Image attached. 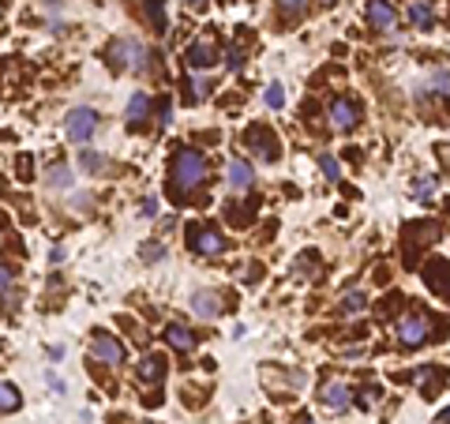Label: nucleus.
Instances as JSON below:
<instances>
[{
	"label": "nucleus",
	"mask_w": 450,
	"mask_h": 424,
	"mask_svg": "<svg viewBox=\"0 0 450 424\" xmlns=\"http://www.w3.org/2000/svg\"><path fill=\"white\" fill-rule=\"evenodd\" d=\"M19 177H23V180L30 177V158H27V154H23V158H19Z\"/></svg>",
	"instance_id": "nucleus-39"
},
{
	"label": "nucleus",
	"mask_w": 450,
	"mask_h": 424,
	"mask_svg": "<svg viewBox=\"0 0 450 424\" xmlns=\"http://www.w3.org/2000/svg\"><path fill=\"white\" fill-rule=\"evenodd\" d=\"M364 308H368V297H364L360 289H349V293H342V312H345V315H360Z\"/></svg>",
	"instance_id": "nucleus-24"
},
{
	"label": "nucleus",
	"mask_w": 450,
	"mask_h": 424,
	"mask_svg": "<svg viewBox=\"0 0 450 424\" xmlns=\"http://www.w3.org/2000/svg\"><path fill=\"white\" fill-rule=\"evenodd\" d=\"M206 173H211V166H206L203 150L180 147L177 154H173V192H177V195L199 192L203 184H206Z\"/></svg>",
	"instance_id": "nucleus-1"
},
{
	"label": "nucleus",
	"mask_w": 450,
	"mask_h": 424,
	"mask_svg": "<svg viewBox=\"0 0 450 424\" xmlns=\"http://www.w3.org/2000/svg\"><path fill=\"white\" fill-rule=\"evenodd\" d=\"M79 161H83V169H86V173H102V169H105V158L98 154V150H83Z\"/></svg>",
	"instance_id": "nucleus-29"
},
{
	"label": "nucleus",
	"mask_w": 450,
	"mask_h": 424,
	"mask_svg": "<svg viewBox=\"0 0 450 424\" xmlns=\"http://www.w3.org/2000/svg\"><path fill=\"white\" fill-rule=\"evenodd\" d=\"M188 4H192V8H206L211 0H188Z\"/></svg>",
	"instance_id": "nucleus-41"
},
{
	"label": "nucleus",
	"mask_w": 450,
	"mask_h": 424,
	"mask_svg": "<svg viewBox=\"0 0 450 424\" xmlns=\"http://www.w3.org/2000/svg\"><path fill=\"white\" fill-rule=\"evenodd\" d=\"M206 94H211V79H203V75H192V79H188V98H192V102H203Z\"/></svg>",
	"instance_id": "nucleus-26"
},
{
	"label": "nucleus",
	"mask_w": 450,
	"mask_h": 424,
	"mask_svg": "<svg viewBox=\"0 0 450 424\" xmlns=\"http://www.w3.org/2000/svg\"><path fill=\"white\" fill-rule=\"evenodd\" d=\"M251 180H256V169H251L244 158H233V161H229V188H233V192H248Z\"/></svg>",
	"instance_id": "nucleus-14"
},
{
	"label": "nucleus",
	"mask_w": 450,
	"mask_h": 424,
	"mask_svg": "<svg viewBox=\"0 0 450 424\" xmlns=\"http://www.w3.org/2000/svg\"><path fill=\"white\" fill-rule=\"evenodd\" d=\"M323 406L349 409V406H353V390H349L342 379H331V383H323Z\"/></svg>",
	"instance_id": "nucleus-13"
},
{
	"label": "nucleus",
	"mask_w": 450,
	"mask_h": 424,
	"mask_svg": "<svg viewBox=\"0 0 450 424\" xmlns=\"http://www.w3.org/2000/svg\"><path fill=\"white\" fill-rule=\"evenodd\" d=\"M319 270H323V263H319L315 252H304L296 259V278H319Z\"/></svg>",
	"instance_id": "nucleus-22"
},
{
	"label": "nucleus",
	"mask_w": 450,
	"mask_h": 424,
	"mask_svg": "<svg viewBox=\"0 0 450 424\" xmlns=\"http://www.w3.org/2000/svg\"><path fill=\"white\" fill-rule=\"evenodd\" d=\"M319 169L326 173V180H331V184L342 180V166H338V158H334V154H319Z\"/></svg>",
	"instance_id": "nucleus-27"
},
{
	"label": "nucleus",
	"mask_w": 450,
	"mask_h": 424,
	"mask_svg": "<svg viewBox=\"0 0 450 424\" xmlns=\"http://www.w3.org/2000/svg\"><path fill=\"white\" fill-rule=\"evenodd\" d=\"M439 241V225L435 222H409L402 230V256H405V267L416 263V256H421V248L435 244Z\"/></svg>",
	"instance_id": "nucleus-3"
},
{
	"label": "nucleus",
	"mask_w": 450,
	"mask_h": 424,
	"mask_svg": "<svg viewBox=\"0 0 450 424\" xmlns=\"http://www.w3.org/2000/svg\"><path fill=\"white\" fill-rule=\"evenodd\" d=\"M409 23H416L421 30H432L435 27V8L428 0H413L409 4Z\"/></svg>",
	"instance_id": "nucleus-20"
},
{
	"label": "nucleus",
	"mask_w": 450,
	"mask_h": 424,
	"mask_svg": "<svg viewBox=\"0 0 450 424\" xmlns=\"http://www.w3.org/2000/svg\"><path fill=\"white\" fill-rule=\"evenodd\" d=\"M432 86H435L439 94H446V91H450V72H435V75H432Z\"/></svg>",
	"instance_id": "nucleus-36"
},
{
	"label": "nucleus",
	"mask_w": 450,
	"mask_h": 424,
	"mask_svg": "<svg viewBox=\"0 0 450 424\" xmlns=\"http://www.w3.org/2000/svg\"><path fill=\"white\" fill-rule=\"evenodd\" d=\"M19 406H23V395H19V387L0 383V413H15Z\"/></svg>",
	"instance_id": "nucleus-23"
},
{
	"label": "nucleus",
	"mask_w": 450,
	"mask_h": 424,
	"mask_svg": "<svg viewBox=\"0 0 450 424\" xmlns=\"http://www.w3.org/2000/svg\"><path fill=\"white\" fill-rule=\"evenodd\" d=\"M300 424H315V420H300Z\"/></svg>",
	"instance_id": "nucleus-43"
},
{
	"label": "nucleus",
	"mask_w": 450,
	"mask_h": 424,
	"mask_svg": "<svg viewBox=\"0 0 450 424\" xmlns=\"http://www.w3.org/2000/svg\"><path fill=\"white\" fill-rule=\"evenodd\" d=\"M259 278H263V267H259V263H251V267H244V286H256Z\"/></svg>",
	"instance_id": "nucleus-37"
},
{
	"label": "nucleus",
	"mask_w": 450,
	"mask_h": 424,
	"mask_svg": "<svg viewBox=\"0 0 450 424\" xmlns=\"http://www.w3.org/2000/svg\"><path fill=\"white\" fill-rule=\"evenodd\" d=\"M184 60H188V68H192V72H206V68H214V64H218V57H214L211 38L192 41V46H188V53H184Z\"/></svg>",
	"instance_id": "nucleus-11"
},
{
	"label": "nucleus",
	"mask_w": 450,
	"mask_h": 424,
	"mask_svg": "<svg viewBox=\"0 0 450 424\" xmlns=\"http://www.w3.org/2000/svg\"><path fill=\"white\" fill-rule=\"evenodd\" d=\"M379 398H383V387H379V383H376V387H371V383H368L364 390H360V398H357V406H364V409H371V406H376V402H379Z\"/></svg>",
	"instance_id": "nucleus-31"
},
{
	"label": "nucleus",
	"mask_w": 450,
	"mask_h": 424,
	"mask_svg": "<svg viewBox=\"0 0 450 424\" xmlns=\"http://www.w3.org/2000/svg\"><path fill=\"white\" fill-rule=\"evenodd\" d=\"M46 184H53V188H68V184H72V169L64 166V161L49 166V169H46Z\"/></svg>",
	"instance_id": "nucleus-25"
},
{
	"label": "nucleus",
	"mask_w": 450,
	"mask_h": 424,
	"mask_svg": "<svg viewBox=\"0 0 450 424\" xmlns=\"http://www.w3.org/2000/svg\"><path fill=\"white\" fill-rule=\"evenodd\" d=\"M192 312L199 315V319H218V315H222V297L211 289H199L192 297Z\"/></svg>",
	"instance_id": "nucleus-12"
},
{
	"label": "nucleus",
	"mask_w": 450,
	"mask_h": 424,
	"mask_svg": "<svg viewBox=\"0 0 450 424\" xmlns=\"http://www.w3.org/2000/svg\"><path fill=\"white\" fill-rule=\"evenodd\" d=\"M161 256H166V248H161L158 241H150L147 248H143V259H147V263H154V259H161Z\"/></svg>",
	"instance_id": "nucleus-35"
},
{
	"label": "nucleus",
	"mask_w": 450,
	"mask_h": 424,
	"mask_svg": "<svg viewBox=\"0 0 450 424\" xmlns=\"http://www.w3.org/2000/svg\"><path fill=\"white\" fill-rule=\"evenodd\" d=\"M150 121V94H131V102H128V128L135 132V128H143Z\"/></svg>",
	"instance_id": "nucleus-16"
},
{
	"label": "nucleus",
	"mask_w": 450,
	"mask_h": 424,
	"mask_svg": "<svg viewBox=\"0 0 450 424\" xmlns=\"http://www.w3.org/2000/svg\"><path fill=\"white\" fill-rule=\"evenodd\" d=\"M439 424H450V406H446L443 413H439Z\"/></svg>",
	"instance_id": "nucleus-40"
},
{
	"label": "nucleus",
	"mask_w": 450,
	"mask_h": 424,
	"mask_svg": "<svg viewBox=\"0 0 450 424\" xmlns=\"http://www.w3.org/2000/svg\"><path fill=\"white\" fill-rule=\"evenodd\" d=\"M188 248L195 256H218L225 252V237L214 225H188Z\"/></svg>",
	"instance_id": "nucleus-6"
},
{
	"label": "nucleus",
	"mask_w": 450,
	"mask_h": 424,
	"mask_svg": "<svg viewBox=\"0 0 450 424\" xmlns=\"http://www.w3.org/2000/svg\"><path fill=\"white\" fill-rule=\"evenodd\" d=\"M432 338V319H428L424 312H409L398 319V342L405 350H416V345H424Z\"/></svg>",
	"instance_id": "nucleus-4"
},
{
	"label": "nucleus",
	"mask_w": 450,
	"mask_h": 424,
	"mask_svg": "<svg viewBox=\"0 0 450 424\" xmlns=\"http://www.w3.org/2000/svg\"><path fill=\"white\" fill-rule=\"evenodd\" d=\"M263 102H267L270 110H282V105H285V86L282 83H270L267 94H263Z\"/></svg>",
	"instance_id": "nucleus-28"
},
{
	"label": "nucleus",
	"mask_w": 450,
	"mask_h": 424,
	"mask_svg": "<svg viewBox=\"0 0 450 424\" xmlns=\"http://www.w3.org/2000/svg\"><path fill=\"white\" fill-rule=\"evenodd\" d=\"M331 124L334 132H353V128L360 124V102L349 94H338L331 102Z\"/></svg>",
	"instance_id": "nucleus-7"
},
{
	"label": "nucleus",
	"mask_w": 450,
	"mask_h": 424,
	"mask_svg": "<svg viewBox=\"0 0 450 424\" xmlns=\"http://www.w3.org/2000/svg\"><path fill=\"white\" fill-rule=\"evenodd\" d=\"M143 15H147V23L158 30V34H166L169 30V15H166V0H143Z\"/></svg>",
	"instance_id": "nucleus-19"
},
{
	"label": "nucleus",
	"mask_w": 450,
	"mask_h": 424,
	"mask_svg": "<svg viewBox=\"0 0 450 424\" xmlns=\"http://www.w3.org/2000/svg\"><path fill=\"white\" fill-rule=\"evenodd\" d=\"M323 4H338V0H323Z\"/></svg>",
	"instance_id": "nucleus-42"
},
{
	"label": "nucleus",
	"mask_w": 450,
	"mask_h": 424,
	"mask_svg": "<svg viewBox=\"0 0 450 424\" xmlns=\"http://www.w3.org/2000/svg\"><path fill=\"white\" fill-rule=\"evenodd\" d=\"M12 286H15V274H12V267H4V263H0V297H4V293L12 289Z\"/></svg>",
	"instance_id": "nucleus-34"
},
{
	"label": "nucleus",
	"mask_w": 450,
	"mask_h": 424,
	"mask_svg": "<svg viewBox=\"0 0 450 424\" xmlns=\"http://www.w3.org/2000/svg\"><path fill=\"white\" fill-rule=\"evenodd\" d=\"M240 60H244V46H240V41H233V46L225 49V68H240Z\"/></svg>",
	"instance_id": "nucleus-32"
},
{
	"label": "nucleus",
	"mask_w": 450,
	"mask_h": 424,
	"mask_svg": "<svg viewBox=\"0 0 450 424\" xmlns=\"http://www.w3.org/2000/svg\"><path fill=\"white\" fill-rule=\"evenodd\" d=\"M143 214H147V218H154V214H158V203H154V199H143Z\"/></svg>",
	"instance_id": "nucleus-38"
},
{
	"label": "nucleus",
	"mask_w": 450,
	"mask_h": 424,
	"mask_svg": "<svg viewBox=\"0 0 450 424\" xmlns=\"http://www.w3.org/2000/svg\"><path fill=\"white\" fill-rule=\"evenodd\" d=\"M91 353H94V361H105V364H124V345H120V342L113 338V334H94Z\"/></svg>",
	"instance_id": "nucleus-10"
},
{
	"label": "nucleus",
	"mask_w": 450,
	"mask_h": 424,
	"mask_svg": "<svg viewBox=\"0 0 450 424\" xmlns=\"http://www.w3.org/2000/svg\"><path fill=\"white\" fill-rule=\"evenodd\" d=\"M135 376H139V383H161L166 379V357H143Z\"/></svg>",
	"instance_id": "nucleus-18"
},
{
	"label": "nucleus",
	"mask_w": 450,
	"mask_h": 424,
	"mask_svg": "<svg viewBox=\"0 0 450 424\" xmlns=\"http://www.w3.org/2000/svg\"><path fill=\"white\" fill-rule=\"evenodd\" d=\"M244 143L256 150L263 161H274V158H278V139H274V132H270V128H263V124L248 128V132H244Z\"/></svg>",
	"instance_id": "nucleus-9"
},
{
	"label": "nucleus",
	"mask_w": 450,
	"mask_h": 424,
	"mask_svg": "<svg viewBox=\"0 0 450 424\" xmlns=\"http://www.w3.org/2000/svg\"><path fill=\"white\" fill-rule=\"evenodd\" d=\"M424 286L435 293V297H450V259L435 256L424 263Z\"/></svg>",
	"instance_id": "nucleus-8"
},
{
	"label": "nucleus",
	"mask_w": 450,
	"mask_h": 424,
	"mask_svg": "<svg viewBox=\"0 0 450 424\" xmlns=\"http://www.w3.org/2000/svg\"><path fill=\"white\" fill-rule=\"evenodd\" d=\"M98 124H102V117H98L94 110H86V105H79V110L68 113V121H64V132H68L72 143H91V139L98 135Z\"/></svg>",
	"instance_id": "nucleus-5"
},
{
	"label": "nucleus",
	"mask_w": 450,
	"mask_h": 424,
	"mask_svg": "<svg viewBox=\"0 0 450 424\" xmlns=\"http://www.w3.org/2000/svg\"><path fill=\"white\" fill-rule=\"evenodd\" d=\"M166 342H169L177 353H192V350H195V334L184 327V323H166Z\"/></svg>",
	"instance_id": "nucleus-17"
},
{
	"label": "nucleus",
	"mask_w": 450,
	"mask_h": 424,
	"mask_svg": "<svg viewBox=\"0 0 450 424\" xmlns=\"http://www.w3.org/2000/svg\"><path fill=\"white\" fill-rule=\"evenodd\" d=\"M278 12L285 15V23H296L312 12V0H278Z\"/></svg>",
	"instance_id": "nucleus-21"
},
{
	"label": "nucleus",
	"mask_w": 450,
	"mask_h": 424,
	"mask_svg": "<svg viewBox=\"0 0 450 424\" xmlns=\"http://www.w3.org/2000/svg\"><path fill=\"white\" fill-rule=\"evenodd\" d=\"M105 60L113 64L117 72H124V68L143 72V64H147V49H143L139 38H117V41H109V46H105Z\"/></svg>",
	"instance_id": "nucleus-2"
},
{
	"label": "nucleus",
	"mask_w": 450,
	"mask_h": 424,
	"mask_svg": "<svg viewBox=\"0 0 450 424\" xmlns=\"http://www.w3.org/2000/svg\"><path fill=\"white\" fill-rule=\"evenodd\" d=\"M368 19L376 30H390L394 23H398V12L387 4V0H368Z\"/></svg>",
	"instance_id": "nucleus-15"
},
{
	"label": "nucleus",
	"mask_w": 450,
	"mask_h": 424,
	"mask_svg": "<svg viewBox=\"0 0 450 424\" xmlns=\"http://www.w3.org/2000/svg\"><path fill=\"white\" fill-rule=\"evenodd\" d=\"M158 121H161V128H169V121H173V102H169V94L158 102Z\"/></svg>",
	"instance_id": "nucleus-33"
},
{
	"label": "nucleus",
	"mask_w": 450,
	"mask_h": 424,
	"mask_svg": "<svg viewBox=\"0 0 450 424\" xmlns=\"http://www.w3.org/2000/svg\"><path fill=\"white\" fill-rule=\"evenodd\" d=\"M435 184H439L435 177H421V180H416V188H413V195H416V199H424V203H428V199L435 195Z\"/></svg>",
	"instance_id": "nucleus-30"
}]
</instances>
